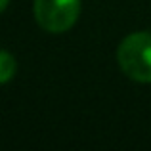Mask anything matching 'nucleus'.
<instances>
[{"label":"nucleus","instance_id":"3","mask_svg":"<svg viewBox=\"0 0 151 151\" xmlns=\"http://www.w3.org/2000/svg\"><path fill=\"white\" fill-rule=\"evenodd\" d=\"M15 69H17V63H15L14 55L0 50V84L10 81L15 75Z\"/></svg>","mask_w":151,"mask_h":151},{"label":"nucleus","instance_id":"4","mask_svg":"<svg viewBox=\"0 0 151 151\" xmlns=\"http://www.w3.org/2000/svg\"><path fill=\"white\" fill-rule=\"evenodd\" d=\"M8 2H10V0H0V14H2L4 10H6V6H8Z\"/></svg>","mask_w":151,"mask_h":151},{"label":"nucleus","instance_id":"1","mask_svg":"<svg viewBox=\"0 0 151 151\" xmlns=\"http://www.w3.org/2000/svg\"><path fill=\"white\" fill-rule=\"evenodd\" d=\"M117 61L128 78L136 82H151V35H128L119 44Z\"/></svg>","mask_w":151,"mask_h":151},{"label":"nucleus","instance_id":"2","mask_svg":"<svg viewBox=\"0 0 151 151\" xmlns=\"http://www.w3.org/2000/svg\"><path fill=\"white\" fill-rule=\"evenodd\" d=\"M81 0H35V17L48 33H65L77 23Z\"/></svg>","mask_w":151,"mask_h":151}]
</instances>
